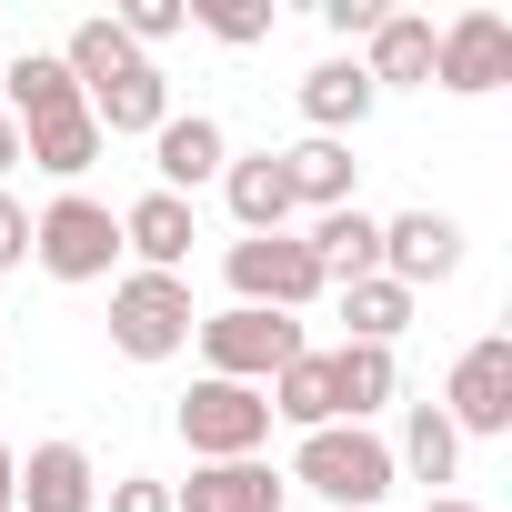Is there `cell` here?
<instances>
[{"mask_svg":"<svg viewBox=\"0 0 512 512\" xmlns=\"http://www.w3.org/2000/svg\"><path fill=\"white\" fill-rule=\"evenodd\" d=\"M61 71L81 81V111L101 121V141H151V131L171 121V81H161V61H151V51H131L111 11L71 21V41H61Z\"/></svg>","mask_w":512,"mask_h":512,"instance_id":"obj_1","label":"cell"},{"mask_svg":"<svg viewBox=\"0 0 512 512\" xmlns=\"http://www.w3.org/2000/svg\"><path fill=\"white\" fill-rule=\"evenodd\" d=\"M282 482H302V492H322L342 512H372V502H392L402 472H392V442L372 422H322V432H302V452H292Z\"/></svg>","mask_w":512,"mask_h":512,"instance_id":"obj_2","label":"cell"},{"mask_svg":"<svg viewBox=\"0 0 512 512\" xmlns=\"http://www.w3.org/2000/svg\"><path fill=\"white\" fill-rule=\"evenodd\" d=\"M31 262L51 282H121V211L91 191H61L51 211H31Z\"/></svg>","mask_w":512,"mask_h":512,"instance_id":"obj_3","label":"cell"},{"mask_svg":"<svg viewBox=\"0 0 512 512\" xmlns=\"http://www.w3.org/2000/svg\"><path fill=\"white\" fill-rule=\"evenodd\" d=\"M191 352H201L211 382H251V392H262L292 352H312V332H302L292 312H241V302H231V312H201V322H191Z\"/></svg>","mask_w":512,"mask_h":512,"instance_id":"obj_4","label":"cell"},{"mask_svg":"<svg viewBox=\"0 0 512 512\" xmlns=\"http://www.w3.org/2000/svg\"><path fill=\"white\" fill-rule=\"evenodd\" d=\"M221 282H231V302L241 312H312L332 282H322V262H312V241L302 231H262V241H231L221 251Z\"/></svg>","mask_w":512,"mask_h":512,"instance_id":"obj_5","label":"cell"},{"mask_svg":"<svg viewBox=\"0 0 512 512\" xmlns=\"http://www.w3.org/2000/svg\"><path fill=\"white\" fill-rule=\"evenodd\" d=\"M171 432L191 442V462H262V442H272V402L251 392V382H191L181 402H171Z\"/></svg>","mask_w":512,"mask_h":512,"instance_id":"obj_6","label":"cell"},{"mask_svg":"<svg viewBox=\"0 0 512 512\" xmlns=\"http://www.w3.org/2000/svg\"><path fill=\"white\" fill-rule=\"evenodd\" d=\"M191 282L181 272H121L111 282V352L121 362H171V352H191Z\"/></svg>","mask_w":512,"mask_h":512,"instance_id":"obj_7","label":"cell"},{"mask_svg":"<svg viewBox=\"0 0 512 512\" xmlns=\"http://www.w3.org/2000/svg\"><path fill=\"white\" fill-rule=\"evenodd\" d=\"M442 422H452L462 442H502V432H512V332L462 342V362H452V382H442Z\"/></svg>","mask_w":512,"mask_h":512,"instance_id":"obj_8","label":"cell"},{"mask_svg":"<svg viewBox=\"0 0 512 512\" xmlns=\"http://www.w3.org/2000/svg\"><path fill=\"white\" fill-rule=\"evenodd\" d=\"M432 81L462 91V101L502 91V81H512V21H502V11H452L442 41H432Z\"/></svg>","mask_w":512,"mask_h":512,"instance_id":"obj_9","label":"cell"},{"mask_svg":"<svg viewBox=\"0 0 512 512\" xmlns=\"http://www.w3.org/2000/svg\"><path fill=\"white\" fill-rule=\"evenodd\" d=\"M462 272V221L452 211H392L382 221V282H402L412 302L422 292H442Z\"/></svg>","mask_w":512,"mask_h":512,"instance_id":"obj_10","label":"cell"},{"mask_svg":"<svg viewBox=\"0 0 512 512\" xmlns=\"http://www.w3.org/2000/svg\"><path fill=\"white\" fill-rule=\"evenodd\" d=\"M221 161H231V131L211 121V111H171L161 131H151V191H171V201H191L201 181H221Z\"/></svg>","mask_w":512,"mask_h":512,"instance_id":"obj_11","label":"cell"},{"mask_svg":"<svg viewBox=\"0 0 512 512\" xmlns=\"http://www.w3.org/2000/svg\"><path fill=\"white\" fill-rule=\"evenodd\" d=\"M432 41H442L432 11H382V31H372L352 61H362L372 91H432Z\"/></svg>","mask_w":512,"mask_h":512,"instance_id":"obj_12","label":"cell"},{"mask_svg":"<svg viewBox=\"0 0 512 512\" xmlns=\"http://www.w3.org/2000/svg\"><path fill=\"white\" fill-rule=\"evenodd\" d=\"M11 512H101V472L81 442H31L21 452V492Z\"/></svg>","mask_w":512,"mask_h":512,"instance_id":"obj_13","label":"cell"},{"mask_svg":"<svg viewBox=\"0 0 512 512\" xmlns=\"http://www.w3.org/2000/svg\"><path fill=\"white\" fill-rule=\"evenodd\" d=\"M292 482L272 462H191V482H171V512H282Z\"/></svg>","mask_w":512,"mask_h":512,"instance_id":"obj_14","label":"cell"},{"mask_svg":"<svg viewBox=\"0 0 512 512\" xmlns=\"http://www.w3.org/2000/svg\"><path fill=\"white\" fill-rule=\"evenodd\" d=\"M191 241H201V211L171 201V191H141L121 211V251H131V272H181L191 262Z\"/></svg>","mask_w":512,"mask_h":512,"instance_id":"obj_15","label":"cell"},{"mask_svg":"<svg viewBox=\"0 0 512 512\" xmlns=\"http://www.w3.org/2000/svg\"><path fill=\"white\" fill-rule=\"evenodd\" d=\"M282 161V191H292V211H342L352 201V181H362V161H352V141H322V131H302L292 151H272Z\"/></svg>","mask_w":512,"mask_h":512,"instance_id":"obj_16","label":"cell"},{"mask_svg":"<svg viewBox=\"0 0 512 512\" xmlns=\"http://www.w3.org/2000/svg\"><path fill=\"white\" fill-rule=\"evenodd\" d=\"M312 262H322V282L342 292V282H372L382 272V211H362V201H342V211H322L312 231Z\"/></svg>","mask_w":512,"mask_h":512,"instance_id":"obj_17","label":"cell"},{"mask_svg":"<svg viewBox=\"0 0 512 512\" xmlns=\"http://www.w3.org/2000/svg\"><path fill=\"white\" fill-rule=\"evenodd\" d=\"M372 111H382V91L362 81V61H312V71H302V121H312L322 141H352Z\"/></svg>","mask_w":512,"mask_h":512,"instance_id":"obj_18","label":"cell"},{"mask_svg":"<svg viewBox=\"0 0 512 512\" xmlns=\"http://www.w3.org/2000/svg\"><path fill=\"white\" fill-rule=\"evenodd\" d=\"M221 201H231L241 241L292 231V191H282V161H272V151H231V161H221Z\"/></svg>","mask_w":512,"mask_h":512,"instance_id":"obj_19","label":"cell"},{"mask_svg":"<svg viewBox=\"0 0 512 512\" xmlns=\"http://www.w3.org/2000/svg\"><path fill=\"white\" fill-rule=\"evenodd\" d=\"M101 151H111V141H101V121H91V111H61V121H31V131H21V161H31V171H51L61 191H81Z\"/></svg>","mask_w":512,"mask_h":512,"instance_id":"obj_20","label":"cell"},{"mask_svg":"<svg viewBox=\"0 0 512 512\" xmlns=\"http://www.w3.org/2000/svg\"><path fill=\"white\" fill-rule=\"evenodd\" d=\"M332 402H342V422L392 412V402H402V362H392L382 342H332Z\"/></svg>","mask_w":512,"mask_h":512,"instance_id":"obj_21","label":"cell"},{"mask_svg":"<svg viewBox=\"0 0 512 512\" xmlns=\"http://www.w3.org/2000/svg\"><path fill=\"white\" fill-rule=\"evenodd\" d=\"M0 91H11L0 111H11L21 131H31V121H61V111H81V81L61 71V51H21V61H0Z\"/></svg>","mask_w":512,"mask_h":512,"instance_id":"obj_22","label":"cell"},{"mask_svg":"<svg viewBox=\"0 0 512 512\" xmlns=\"http://www.w3.org/2000/svg\"><path fill=\"white\" fill-rule=\"evenodd\" d=\"M262 402H272V422H292V432L342 422V402H332V352H292V362L262 382Z\"/></svg>","mask_w":512,"mask_h":512,"instance_id":"obj_23","label":"cell"},{"mask_svg":"<svg viewBox=\"0 0 512 512\" xmlns=\"http://www.w3.org/2000/svg\"><path fill=\"white\" fill-rule=\"evenodd\" d=\"M332 302H342V322H352L342 342H382V352H392V342L412 332V312H422V302H412L402 282H382V272H372V282H342Z\"/></svg>","mask_w":512,"mask_h":512,"instance_id":"obj_24","label":"cell"},{"mask_svg":"<svg viewBox=\"0 0 512 512\" xmlns=\"http://www.w3.org/2000/svg\"><path fill=\"white\" fill-rule=\"evenodd\" d=\"M392 472H412V482H452V472H462V432L442 422V402H412V412H402Z\"/></svg>","mask_w":512,"mask_h":512,"instance_id":"obj_25","label":"cell"},{"mask_svg":"<svg viewBox=\"0 0 512 512\" xmlns=\"http://www.w3.org/2000/svg\"><path fill=\"white\" fill-rule=\"evenodd\" d=\"M191 21H201L221 51H262V41H272V0H191Z\"/></svg>","mask_w":512,"mask_h":512,"instance_id":"obj_26","label":"cell"},{"mask_svg":"<svg viewBox=\"0 0 512 512\" xmlns=\"http://www.w3.org/2000/svg\"><path fill=\"white\" fill-rule=\"evenodd\" d=\"M111 21H121V41H131V51H161V41H181V31H191V0H121Z\"/></svg>","mask_w":512,"mask_h":512,"instance_id":"obj_27","label":"cell"},{"mask_svg":"<svg viewBox=\"0 0 512 512\" xmlns=\"http://www.w3.org/2000/svg\"><path fill=\"white\" fill-rule=\"evenodd\" d=\"M101 512H171V482H161V472H121V482L101 492Z\"/></svg>","mask_w":512,"mask_h":512,"instance_id":"obj_28","label":"cell"},{"mask_svg":"<svg viewBox=\"0 0 512 512\" xmlns=\"http://www.w3.org/2000/svg\"><path fill=\"white\" fill-rule=\"evenodd\" d=\"M382 11H392V0H322L332 41H372V31H382Z\"/></svg>","mask_w":512,"mask_h":512,"instance_id":"obj_29","label":"cell"},{"mask_svg":"<svg viewBox=\"0 0 512 512\" xmlns=\"http://www.w3.org/2000/svg\"><path fill=\"white\" fill-rule=\"evenodd\" d=\"M31 262V211H21V191H0V272H21Z\"/></svg>","mask_w":512,"mask_h":512,"instance_id":"obj_30","label":"cell"},{"mask_svg":"<svg viewBox=\"0 0 512 512\" xmlns=\"http://www.w3.org/2000/svg\"><path fill=\"white\" fill-rule=\"evenodd\" d=\"M11 171H21V121L0 111V191H11Z\"/></svg>","mask_w":512,"mask_h":512,"instance_id":"obj_31","label":"cell"},{"mask_svg":"<svg viewBox=\"0 0 512 512\" xmlns=\"http://www.w3.org/2000/svg\"><path fill=\"white\" fill-rule=\"evenodd\" d=\"M11 492H21V442L0 432V512H11Z\"/></svg>","mask_w":512,"mask_h":512,"instance_id":"obj_32","label":"cell"},{"mask_svg":"<svg viewBox=\"0 0 512 512\" xmlns=\"http://www.w3.org/2000/svg\"><path fill=\"white\" fill-rule=\"evenodd\" d=\"M422 512H492V502H472V492H432Z\"/></svg>","mask_w":512,"mask_h":512,"instance_id":"obj_33","label":"cell"}]
</instances>
